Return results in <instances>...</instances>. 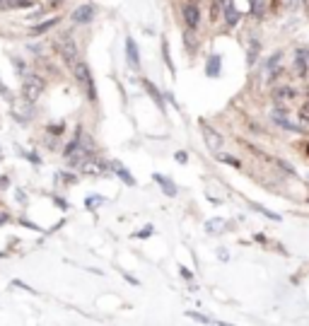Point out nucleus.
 <instances>
[{
    "label": "nucleus",
    "mask_w": 309,
    "mask_h": 326,
    "mask_svg": "<svg viewBox=\"0 0 309 326\" xmlns=\"http://www.w3.org/2000/svg\"><path fill=\"white\" fill-rule=\"evenodd\" d=\"M186 160H188V155L184 152V150H179V152H176V162H179V164H186Z\"/></svg>",
    "instance_id": "obj_31"
},
{
    "label": "nucleus",
    "mask_w": 309,
    "mask_h": 326,
    "mask_svg": "<svg viewBox=\"0 0 309 326\" xmlns=\"http://www.w3.org/2000/svg\"><path fill=\"white\" fill-rule=\"evenodd\" d=\"M10 3V10H15V8H29L32 5V0H8Z\"/></svg>",
    "instance_id": "obj_26"
},
{
    "label": "nucleus",
    "mask_w": 309,
    "mask_h": 326,
    "mask_svg": "<svg viewBox=\"0 0 309 326\" xmlns=\"http://www.w3.org/2000/svg\"><path fill=\"white\" fill-rule=\"evenodd\" d=\"M287 97H295V92H292V90H287V87H282V90H278V92H275V99H278V102H280V99H287Z\"/></svg>",
    "instance_id": "obj_25"
},
{
    "label": "nucleus",
    "mask_w": 309,
    "mask_h": 326,
    "mask_svg": "<svg viewBox=\"0 0 309 326\" xmlns=\"http://www.w3.org/2000/svg\"><path fill=\"white\" fill-rule=\"evenodd\" d=\"M73 20H75L78 25H90L94 20V5H90V3L80 5V8L73 13Z\"/></svg>",
    "instance_id": "obj_5"
},
{
    "label": "nucleus",
    "mask_w": 309,
    "mask_h": 326,
    "mask_svg": "<svg viewBox=\"0 0 309 326\" xmlns=\"http://www.w3.org/2000/svg\"><path fill=\"white\" fill-rule=\"evenodd\" d=\"M222 227V220H210V222H205V230L208 232H217Z\"/></svg>",
    "instance_id": "obj_27"
},
{
    "label": "nucleus",
    "mask_w": 309,
    "mask_h": 326,
    "mask_svg": "<svg viewBox=\"0 0 309 326\" xmlns=\"http://www.w3.org/2000/svg\"><path fill=\"white\" fill-rule=\"evenodd\" d=\"M44 92V80L37 78V75H27L25 82H22V97H25V102H37L39 95Z\"/></svg>",
    "instance_id": "obj_3"
},
{
    "label": "nucleus",
    "mask_w": 309,
    "mask_h": 326,
    "mask_svg": "<svg viewBox=\"0 0 309 326\" xmlns=\"http://www.w3.org/2000/svg\"><path fill=\"white\" fill-rule=\"evenodd\" d=\"M256 54H258V41H251V46H249V63H256Z\"/></svg>",
    "instance_id": "obj_24"
},
{
    "label": "nucleus",
    "mask_w": 309,
    "mask_h": 326,
    "mask_svg": "<svg viewBox=\"0 0 309 326\" xmlns=\"http://www.w3.org/2000/svg\"><path fill=\"white\" fill-rule=\"evenodd\" d=\"M188 3H198V0H188Z\"/></svg>",
    "instance_id": "obj_43"
},
{
    "label": "nucleus",
    "mask_w": 309,
    "mask_h": 326,
    "mask_svg": "<svg viewBox=\"0 0 309 326\" xmlns=\"http://www.w3.org/2000/svg\"><path fill=\"white\" fill-rule=\"evenodd\" d=\"M155 181H157L162 189H164V193H167V196H176V186H174V184H172V181H169L167 177H162V174H155Z\"/></svg>",
    "instance_id": "obj_13"
},
{
    "label": "nucleus",
    "mask_w": 309,
    "mask_h": 326,
    "mask_svg": "<svg viewBox=\"0 0 309 326\" xmlns=\"http://www.w3.org/2000/svg\"><path fill=\"white\" fill-rule=\"evenodd\" d=\"M251 13H254V17H263V13H266V0H254V3H251Z\"/></svg>",
    "instance_id": "obj_18"
},
{
    "label": "nucleus",
    "mask_w": 309,
    "mask_h": 326,
    "mask_svg": "<svg viewBox=\"0 0 309 326\" xmlns=\"http://www.w3.org/2000/svg\"><path fill=\"white\" fill-rule=\"evenodd\" d=\"M297 119L302 123H309V99L304 104H299V111H297Z\"/></svg>",
    "instance_id": "obj_20"
},
{
    "label": "nucleus",
    "mask_w": 309,
    "mask_h": 326,
    "mask_svg": "<svg viewBox=\"0 0 309 326\" xmlns=\"http://www.w3.org/2000/svg\"><path fill=\"white\" fill-rule=\"evenodd\" d=\"M73 70H75V78H78V82H80L82 87H85V92H87V99H90V102H97V92H94V80H92V73H90V68H87V63L78 61V63L73 66Z\"/></svg>",
    "instance_id": "obj_2"
},
{
    "label": "nucleus",
    "mask_w": 309,
    "mask_h": 326,
    "mask_svg": "<svg viewBox=\"0 0 309 326\" xmlns=\"http://www.w3.org/2000/svg\"><path fill=\"white\" fill-rule=\"evenodd\" d=\"M94 203L99 205V203H102V198H94V196H90V198H87V205H90V208H92Z\"/></svg>",
    "instance_id": "obj_36"
},
{
    "label": "nucleus",
    "mask_w": 309,
    "mask_h": 326,
    "mask_svg": "<svg viewBox=\"0 0 309 326\" xmlns=\"http://www.w3.org/2000/svg\"><path fill=\"white\" fill-rule=\"evenodd\" d=\"M205 73H208L210 78H215V75H220V56H210V58H208V66H205Z\"/></svg>",
    "instance_id": "obj_14"
},
{
    "label": "nucleus",
    "mask_w": 309,
    "mask_h": 326,
    "mask_svg": "<svg viewBox=\"0 0 309 326\" xmlns=\"http://www.w3.org/2000/svg\"><path fill=\"white\" fill-rule=\"evenodd\" d=\"M126 56H128V66L131 68H138L140 66V54H138V46H135V39H126Z\"/></svg>",
    "instance_id": "obj_8"
},
{
    "label": "nucleus",
    "mask_w": 309,
    "mask_h": 326,
    "mask_svg": "<svg viewBox=\"0 0 309 326\" xmlns=\"http://www.w3.org/2000/svg\"><path fill=\"white\" fill-rule=\"evenodd\" d=\"M150 234H152V225H148L145 230H140V232H138V234H135V237H140V239H148Z\"/></svg>",
    "instance_id": "obj_30"
},
{
    "label": "nucleus",
    "mask_w": 309,
    "mask_h": 326,
    "mask_svg": "<svg viewBox=\"0 0 309 326\" xmlns=\"http://www.w3.org/2000/svg\"><path fill=\"white\" fill-rule=\"evenodd\" d=\"M295 68L299 70V75H304L309 68V51H304V49H299L295 54Z\"/></svg>",
    "instance_id": "obj_10"
},
{
    "label": "nucleus",
    "mask_w": 309,
    "mask_h": 326,
    "mask_svg": "<svg viewBox=\"0 0 309 326\" xmlns=\"http://www.w3.org/2000/svg\"><path fill=\"white\" fill-rule=\"evenodd\" d=\"M282 8H287V10H295V8H299V3L302 0H280Z\"/></svg>",
    "instance_id": "obj_29"
},
{
    "label": "nucleus",
    "mask_w": 309,
    "mask_h": 326,
    "mask_svg": "<svg viewBox=\"0 0 309 326\" xmlns=\"http://www.w3.org/2000/svg\"><path fill=\"white\" fill-rule=\"evenodd\" d=\"M111 167H114V172H116V174H119V177H121L123 181L128 184V186H133V184H135V179L131 177V172H128V169H126V167H123L121 162H114Z\"/></svg>",
    "instance_id": "obj_12"
},
{
    "label": "nucleus",
    "mask_w": 309,
    "mask_h": 326,
    "mask_svg": "<svg viewBox=\"0 0 309 326\" xmlns=\"http://www.w3.org/2000/svg\"><path fill=\"white\" fill-rule=\"evenodd\" d=\"M0 160H3V148H0Z\"/></svg>",
    "instance_id": "obj_41"
},
{
    "label": "nucleus",
    "mask_w": 309,
    "mask_h": 326,
    "mask_svg": "<svg viewBox=\"0 0 309 326\" xmlns=\"http://www.w3.org/2000/svg\"><path fill=\"white\" fill-rule=\"evenodd\" d=\"M203 128V136H205V143H208V148L210 150H220L222 148V136L217 133V131H213L208 123H203L201 126Z\"/></svg>",
    "instance_id": "obj_6"
},
{
    "label": "nucleus",
    "mask_w": 309,
    "mask_h": 326,
    "mask_svg": "<svg viewBox=\"0 0 309 326\" xmlns=\"http://www.w3.org/2000/svg\"><path fill=\"white\" fill-rule=\"evenodd\" d=\"M217 160H220V162H227V164H232V167H242V162H239V160H234L232 155H220Z\"/></svg>",
    "instance_id": "obj_22"
},
{
    "label": "nucleus",
    "mask_w": 309,
    "mask_h": 326,
    "mask_svg": "<svg viewBox=\"0 0 309 326\" xmlns=\"http://www.w3.org/2000/svg\"><path fill=\"white\" fill-rule=\"evenodd\" d=\"M273 121L278 123V126H282V128H287V131H299V126H297V123H290L285 116H282V114H278V111L273 114Z\"/></svg>",
    "instance_id": "obj_15"
},
{
    "label": "nucleus",
    "mask_w": 309,
    "mask_h": 326,
    "mask_svg": "<svg viewBox=\"0 0 309 326\" xmlns=\"http://www.w3.org/2000/svg\"><path fill=\"white\" fill-rule=\"evenodd\" d=\"M179 271H181V275H184V278H188V280H191V275H193V273L188 271V268H184V266H181V268H179Z\"/></svg>",
    "instance_id": "obj_38"
},
{
    "label": "nucleus",
    "mask_w": 309,
    "mask_h": 326,
    "mask_svg": "<svg viewBox=\"0 0 309 326\" xmlns=\"http://www.w3.org/2000/svg\"><path fill=\"white\" fill-rule=\"evenodd\" d=\"M58 3H61V0H54V5H58Z\"/></svg>",
    "instance_id": "obj_42"
},
{
    "label": "nucleus",
    "mask_w": 309,
    "mask_h": 326,
    "mask_svg": "<svg viewBox=\"0 0 309 326\" xmlns=\"http://www.w3.org/2000/svg\"><path fill=\"white\" fill-rule=\"evenodd\" d=\"M49 131H51V133H61V131H63V123H58V126H49Z\"/></svg>",
    "instance_id": "obj_33"
},
{
    "label": "nucleus",
    "mask_w": 309,
    "mask_h": 326,
    "mask_svg": "<svg viewBox=\"0 0 309 326\" xmlns=\"http://www.w3.org/2000/svg\"><path fill=\"white\" fill-rule=\"evenodd\" d=\"M8 184H10L8 177H0V189H8Z\"/></svg>",
    "instance_id": "obj_39"
},
{
    "label": "nucleus",
    "mask_w": 309,
    "mask_h": 326,
    "mask_svg": "<svg viewBox=\"0 0 309 326\" xmlns=\"http://www.w3.org/2000/svg\"><path fill=\"white\" fill-rule=\"evenodd\" d=\"M54 46H56V51L61 54V58L66 61L68 66H75V63L80 61V58H78V44L73 41V37H70V34H63V37H58Z\"/></svg>",
    "instance_id": "obj_1"
},
{
    "label": "nucleus",
    "mask_w": 309,
    "mask_h": 326,
    "mask_svg": "<svg viewBox=\"0 0 309 326\" xmlns=\"http://www.w3.org/2000/svg\"><path fill=\"white\" fill-rule=\"evenodd\" d=\"M251 208H254V210H258V213H261V215H266V217H270V220H275V222H278V220H280V215H275V213H273V210H268V208H263V205H258V203H251Z\"/></svg>",
    "instance_id": "obj_19"
},
{
    "label": "nucleus",
    "mask_w": 309,
    "mask_h": 326,
    "mask_svg": "<svg viewBox=\"0 0 309 326\" xmlns=\"http://www.w3.org/2000/svg\"><path fill=\"white\" fill-rule=\"evenodd\" d=\"M145 90H148V92H150V97H152V99L157 102V107H160V109H164V104H162V95H160V90H157V87H155V85H152V82H150V80H145Z\"/></svg>",
    "instance_id": "obj_16"
},
{
    "label": "nucleus",
    "mask_w": 309,
    "mask_h": 326,
    "mask_svg": "<svg viewBox=\"0 0 309 326\" xmlns=\"http://www.w3.org/2000/svg\"><path fill=\"white\" fill-rule=\"evenodd\" d=\"M162 54H164V61H167L169 70L174 73V66H172V61H169V46H167V41H162Z\"/></svg>",
    "instance_id": "obj_28"
},
{
    "label": "nucleus",
    "mask_w": 309,
    "mask_h": 326,
    "mask_svg": "<svg viewBox=\"0 0 309 326\" xmlns=\"http://www.w3.org/2000/svg\"><path fill=\"white\" fill-rule=\"evenodd\" d=\"M0 95H3V97H10V90L5 87V82H3V80H0Z\"/></svg>",
    "instance_id": "obj_34"
},
{
    "label": "nucleus",
    "mask_w": 309,
    "mask_h": 326,
    "mask_svg": "<svg viewBox=\"0 0 309 326\" xmlns=\"http://www.w3.org/2000/svg\"><path fill=\"white\" fill-rule=\"evenodd\" d=\"M302 3H304V5H307V8H309V0H302Z\"/></svg>",
    "instance_id": "obj_40"
},
{
    "label": "nucleus",
    "mask_w": 309,
    "mask_h": 326,
    "mask_svg": "<svg viewBox=\"0 0 309 326\" xmlns=\"http://www.w3.org/2000/svg\"><path fill=\"white\" fill-rule=\"evenodd\" d=\"M222 13H225V22H227L229 27H234V25L239 22V13H237V8H234V3H232V0H225Z\"/></svg>",
    "instance_id": "obj_9"
},
{
    "label": "nucleus",
    "mask_w": 309,
    "mask_h": 326,
    "mask_svg": "<svg viewBox=\"0 0 309 326\" xmlns=\"http://www.w3.org/2000/svg\"><path fill=\"white\" fill-rule=\"evenodd\" d=\"M222 5H225V0H213V5H210V17H213V20L217 17V13H220Z\"/></svg>",
    "instance_id": "obj_23"
},
{
    "label": "nucleus",
    "mask_w": 309,
    "mask_h": 326,
    "mask_svg": "<svg viewBox=\"0 0 309 326\" xmlns=\"http://www.w3.org/2000/svg\"><path fill=\"white\" fill-rule=\"evenodd\" d=\"M186 314H188V316H193V319H198V321H205V324L210 321L208 316H203V314H198V312H186Z\"/></svg>",
    "instance_id": "obj_32"
},
{
    "label": "nucleus",
    "mask_w": 309,
    "mask_h": 326,
    "mask_svg": "<svg viewBox=\"0 0 309 326\" xmlns=\"http://www.w3.org/2000/svg\"><path fill=\"white\" fill-rule=\"evenodd\" d=\"M58 25V20L56 17H51V20H46L44 25H37V27H32V34H44V32H49L51 27H56Z\"/></svg>",
    "instance_id": "obj_17"
},
{
    "label": "nucleus",
    "mask_w": 309,
    "mask_h": 326,
    "mask_svg": "<svg viewBox=\"0 0 309 326\" xmlns=\"http://www.w3.org/2000/svg\"><path fill=\"white\" fill-rule=\"evenodd\" d=\"M13 116L20 123H29L32 119H34V107H32V102H27L25 107H15L13 109Z\"/></svg>",
    "instance_id": "obj_7"
},
{
    "label": "nucleus",
    "mask_w": 309,
    "mask_h": 326,
    "mask_svg": "<svg viewBox=\"0 0 309 326\" xmlns=\"http://www.w3.org/2000/svg\"><path fill=\"white\" fill-rule=\"evenodd\" d=\"M104 169H107V164L99 162V160H92V162L82 164V172H87V174H102Z\"/></svg>",
    "instance_id": "obj_11"
},
{
    "label": "nucleus",
    "mask_w": 309,
    "mask_h": 326,
    "mask_svg": "<svg viewBox=\"0 0 309 326\" xmlns=\"http://www.w3.org/2000/svg\"><path fill=\"white\" fill-rule=\"evenodd\" d=\"M184 22H186L188 29L198 27V22H201V13H198V5H196V3H188V5H184Z\"/></svg>",
    "instance_id": "obj_4"
},
{
    "label": "nucleus",
    "mask_w": 309,
    "mask_h": 326,
    "mask_svg": "<svg viewBox=\"0 0 309 326\" xmlns=\"http://www.w3.org/2000/svg\"><path fill=\"white\" fill-rule=\"evenodd\" d=\"M184 41H186V49H188V51H193V49H196V37L191 34V29H188L186 34H184Z\"/></svg>",
    "instance_id": "obj_21"
},
{
    "label": "nucleus",
    "mask_w": 309,
    "mask_h": 326,
    "mask_svg": "<svg viewBox=\"0 0 309 326\" xmlns=\"http://www.w3.org/2000/svg\"><path fill=\"white\" fill-rule=\"evenodd\" d=\"M5 10H10V3H8V0H0V13H5Z\"/></svg>",
    "instance_id": "obj_37"
},
{
    "label": "nucleus",
    "mask_w": 309,
    "mask_h": 326,
    "mask_svg": "<svg viewBox=\"0 0 309 326\" xmlns=\"http://www.w3.org/2000/svg\"><path fill=\"white\" fill-rule=\"evenodd\" d=\"M13 66H15V68H17V70H20V73H22V70H25V63H22V61H20V58H15V61H13Z\"/></svg>",
    "instance_id": "obj_35"
}]
</instances>
